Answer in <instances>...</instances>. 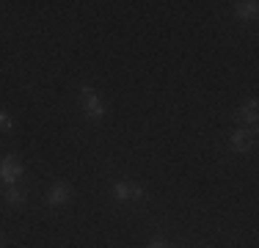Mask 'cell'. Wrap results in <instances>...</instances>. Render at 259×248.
I'll return each mask as SVG.
<instances>
[{"label": "cell", "mask_w": 259, "mask_h": 248, "mask_svg": "<svg viewBox=\"0 0 259 248\" xmlns=\"http://www.w3.org/2000/svg\"><path fill=\"white\" fill-rule=\"evenodd\" d=\"M80 105H83V110L91 116V119H102L105 116V105H102L100 94H97L91 86H83V89H80Z\"/></svg>", "instance_id": "1"}, {"label": "cell", "mask_w": 259, "mask_h": 248, "mask_svg": "<svg viewBox=\"0 0 259 248\" xmlns=\"http://www.w3.org/2000/svg\"><path fill=\"white\" fill-rule=\"evenodd\" d=\"M113 196L119 201H138L144 198V188L135 182H113Z\"/></svg>", "instance_id": "4"}, {"label": "cell", "mask_w": 259, "mask_h": 248, "mask_svg": "<svg viewBox=\"0 0 259 248\" xmlns=\"http://www.w3.org/2000/svg\"><path fill=\"white\" fill-rule=\"evenodd\" d=\"M256 108H259L256 99H248V102H245L243 108L237 110V119L245 121V124H254V121H256Z\"/></svg>", "instance_id": "7"}, {"label": "cell", "mask_w": 259, "mask_h": 248, "mask_svg": "<svg viewBox=\"0 0 259 248\" xmlns=\"http://www.w3.org/2000/svg\"><path fill=\"white\" fill-rule=\"evenodd\" d=\"M254 135H256V127H251V130H234L232 133V138H229V146H232V152H237V154H245V152H251V146H254Z\"/></svg>", "instance_id": "2"}, {"label": "cell", "mask_w": 259, "mask_h": 248, "mask_svg": "<svg viewBox=\"0 0 259 248\" xmlns=\"http://www.w3.org/2000/svg\"><path fill=\"white\" fill-rule=\"evenodd\" d=\"M146 248H168V243H165V240H152Z\"/></svg>", "instance_id": "10"}, {"label": "cell", "mask_w": 259, "mask_h": 248, "mask_svg": "<svg viewBox=\"0 0 259 248\" xmlns=\"http://www.w3.org/2000/svg\"><path fill=\"white\" fill-rule=\"evenodd\" d=\"M0 248H3V240H0Z\"/></svg>", "instance_id": "11"}, {"label": "cell", "mask_w": 259, "mask_h": 248, "mask_svg": "<svg viewBox=\"0 0 259 248\" xmlns=\"http://www.w3.org/2000/svg\"><path fill=\"white\" fill-rule=\"evenodd\" d=\"M22 174H25V166H22L14 154H9V157L0 160V179H3L6 185H14L17 177H22Z\"/></svg>", "instance_id": "3"}, {"label": "cell", "mask_w": 259, "mask_h": 248, "mask_svg": "<svg viewBox=\"0 0 259 248\" xmlns=\"http://www.w3.org/2000/svg\"><path fill=\"white\" fill-rule=\"evenodd\" d=\"M6 201H9L11 207H20V204H25V190L9 185V188H6Z\"/></svg>", "instance_id": "8"}, {"label": "cell", "mask_w": 259, "mask_h": 248, "mask_svg": "<svg viewBox=\"0 0 259 248\" xmlns=\"http://www.w3.org/2000/svg\"><path fill=\"white\" fill-rule=\"evenodd\" d=\"M259 11V3L256 0H245V3H234V14L240 17V20H254Z\"/></svg>", "instance_id": "6"}, {"label": "cell", "mask_w": 259, "mask_h": 248, "mask_svg": "<svg viewBox=\"0 0 259 248\" xmlns=\"http://www.w3.org/2000/svg\"><path fill=\"white\" fill-rule=\"evenodd\" d=\"M11 127H14V121H11V116L6 113V110H0V130H3V133H9Z\"/></svg>", "instance_id": "9"}, {"label": "cell", "mask_w": 259, "mask_h": 248, "mask_svg": "<svg viewBox=\"0 0 259 248\" xmlns=\"http://www.w3.org/2000/svg\"><path fill=\"white\" fill-rule=\"evenodd\" d=\"M72 198V188L66 182H55L50 188V196H47V204L50 207H61V204H66Z\"/></svg>", "instance_id": "5"}]
</instances>
